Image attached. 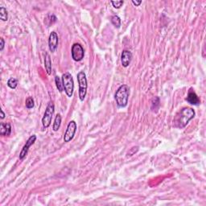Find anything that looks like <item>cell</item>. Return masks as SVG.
Here are the masks:
<instances>
[{
  "mask_svg": "<svg viewBox=\"0 0 206 206\" xmlns=\"http://www.w3.org/2000/svg\"><path fill=\"white\" fill-rule=\"evenodd\" d=\"M196 113L193 109L190 107L183 108L177 114L175 115V118L173 120L174 127L179 129L185 128L189 122L190 120H192L195 117Z\"/></svg>",
  "mask_w": 206,
  "mask_h": 206,
  "instance_id": "6da1fadb",
  "label": "cell"
},
{
  "mask_svg": "<svg viewBox=\"0 0 206 206\" xmlns=\"http://www.w3.org/2000/svg\"><path fill=\"white\" fill-rule=\"evenodd\" d=\"M130 88L127 85H122L115 93V101L119 108L126 107L128 104Z\"/></svg>",
  "mask_w": 206,
  "mask_h": 206,
  "instance_id": "7a4b0ae2",
  "label": "cell"
},
{
  "mask_svg": "<svg viewBox=\"0 0 206 206\" xmlns=\"http://www.w3.org/2000/svg\"><path fill=\"white\" fill-rule=\"evenodd\" d=\"M62 83L66 95L69 98H71L74 90V82L72 75L69 72H65L62 75Z\"/></svg>",
  "mask_w": 206,
  "mask_h": 206,
  "instance_id": "3957f363",
  "label": "cell"
},
{
  "mask_svg": "<svg viewBox=\"0 0 206 206\" xmlns=\"http://www.w3.org/2000/svg\"><path fill=\"white\" fill-rule=\"evenodd\" d=\"M77 82L79 84V98L81 101H84V99L85 98L87 93V79H86V75L85 73V72L81 71L77 73Z\"/></svg>",
  "mask_w": 206,
  "mask_h": 206,
  "instance_id": "277c9868",
  "label": "cell"
},
{
  "mask_svg": "<svg viewBox=\"0 0 206 206\" xmlns=\"http://www.w3.org/2000/svg\"><path fill=\"white\" fill-rule=\"evenodd\" d=\"M54 110H55V106L53 102H49L48 105H47L45 112L43 114V117L42 118V124H43L44 128H48L51 125L52 122V118H53V115L54 114Z\"/></svg>",
  "mask_w": 206,
  "mask_h": 206,
  "instance_id": "5b68a950",
  "label": "cell"
},
{
  "mask_svg": "<svg viewBox=\"0 0 206 206\" xmlns=\"http://www.w3.org/2000/svg\"><path fill=\"white\" fill-rule=\"evenodd\" d=\"M72 58L75 61H81L85 56V50L80 43H74L72 46Z\"/></svg>",
  "mask_w": 206,
  "mask_h": 206,
  "instance_id": "8992f818",
  "label": "cell"
},
{
  "mask_svg": "<svg viewBox=\"0 0 206 206\" xmlns=\"http://www.w3.org/2000/svg\"><path fill=\"white\" fill-rule=\"evenodd\" d=\"M76 131H77V123L73 120L70 121L69 125H68L65 135H64V141L65 143H69V142L71 141L73 139V137L76 134Z\"/></svg>",
  "mask_w": 206,
  "mask_h": 206,
  "instance_id": "52a82bcc",
  "label": "cell"
},
{
  "mask_svg": "<svg viewBox=\"0 0 206 206\" xmlns=\"http://www.w3.org/2000/svg\"><path fill=\"white\" fill-rule=\"evenodd\" d=\"M36 140V135H31V136L27 140L26 144L24 145L23 149H22L21 152H20V154H19V159L23 160V159L26 157V156L27 155V153H28V150H29V148H30V146L35 143Z\"/></svg>",
  "mask_w": 206,
  "mask_h": 206,
  "instance_id": "ba28073f",
  "label": "cell"
},
{
  "mask_svg": "<svg viewBox=\"0 0 206 206\" xmlns=\"http://www.w3.org/2000/svg\"><path fill=\"white\" fill-rule=\"evenodd\" d=\"M58 43H59V39H58L57 34L55 31H52L48 38V47L52 53H54L56 50Z\"/></svg>",
  "mask_w": 206,
  "mask_h": 206,
  "instance_id": "9c48e42d",
  "label": "cell"
},
{
  "mask_svg": "<svg viewBox=\"0 0 206 206\" xmlns=\"http://www.w3.org/2000/svg\"><path fill=\"white\" fill-rule=\"evenodd\" d=\"M186 101L189 103V104L193 105H198L201 104V100H200V98L197 96V94L195 93V91L192 88L188 90V96L186 98Z\"/></svg>",
  "mask_w": 206,
  "mask_h": 206,
  "instance_id": "30bf717a",
  "label": "cell"
},
{
  "mask_svg": "<svg viewBox=\"0 0 206 206\" xmlns=\"http://www.w3.org/2000/svg\"><path fill=\"white\" fill-rule=\"evenodd\" d=\"M132 60V53L128 50H124L122 52V56H121V63L122 65L124 68L128 67L131 62Z\"/></svg>",
  "mask_w": 206,
  "mask_h": 206,
  "instance_id": "8fae6325",
  "label": "cell"
},
{
  "mask_svg": "<svg viewBox=\"0 0 206 206\" xmlns=\"http://www.w3.org/2000/svg\"><path fill=\"white\" fill-rule=\"evenodd\" d=\"M11 133V126L10 123H3L0 125V134L2 136H9Z\"/></svg>",
  "mask_w": 206,
  "mask_h": 206,
  "instance_id": "7c38bea8",
  "label": "cell"
},
{
  "mask_svg": "<svg viewBox=\"0 0 206 206\" xmlns=\"http://www.w3.org/2000/svg\"><path fill=\"white\" fill-rule=\"evenodd\" d=\"M44 67H45L46 72L48 75L52 73V61H51L50 55L48 53H46L44 57Z\"/></svg>",
  "mask_w": 206,
  "mask_h": 206,
  "instance_id": "4fadbf2b",
  "label": "cell"
},
{
  "mask_svg": "<svg viewBox=\"0 0 206 206\" xmlns=\"http://www.w3.org/2000/svg\"><path fill=\"white\" fill-rule=\"evenodd\" d=\"M60 124H61V116H60V114H56L54 123H53V130L54 131H57L58 130L60 129Z\"/></svg>",
  "mask_w": 206,
  "mask_h": 206,
  "instance_id": "5bb4252c",
  "label": "cell"
},
{
  "mask_svg": "<svg viewBox=\"0 0 206 206\" xmlns=\"http://www.w3.org/2000/svg\"><path fill=\"white\" fill-rule=\"evenodd\" d=\"M159 105H160V101H159V98L158 97H155L153 99H152V101H151V110L152 111H155L156 112L159 110Z\"/></svg>",
  "mask_w": 206,
  "mask_h": 206,
  "instance_id": "9a60e30c",
  "label": "cell"
},
{
  "mask_svg": "<svg viewBox=\"0 0 206 206\" xmlns=\"http://www.w3.org/2000/svg\"><path fill=\"white\" fill-rule=\"evenodd\" d=\"M110 21L116 28H120L121 27V19L118 15H113L110 18Z\"/></svg>",
  "mask_w": 206,
  "mask_h": 206,
  "instance_id": "2e32d148",
  "label": "cell"
},
{
  "mask_svg": "<svg viewBox=\"0 0 206 206\" xmlns=\"http://www.w3.org/2000/svg\"><path fill=\"white\" fill-rule=\"evenodd\" d=\"M0 19L2 21H7L8 19V13H7V9L3 7H0Z\"/></svg>",
  "mask_w": 206,
  "mask_h": 206,
  "instance_id": "e0dca14e",
  "label": "cell"
},
{
  "mask_svg": "<svg viewBox=\"0 0 206 206\" xmlns=\"http://www.w3.org/2000/svg\"><path fill=\"white\" fill-rule=\"evenodd\" d=\"M55 82H56V88H57V89L59 90V92H60V93H62V91L64 90L62 80L60 79V77H58V76H56L55 77Z\"/></svg>",
  "mask_w": 206,
  "mask_h": 206,
  "instance_id": "ac0fdd59",
  "label": "cell"
},
{
  "mask_svg": "<svg viewBox=\"0 0 206 206\" xmlns=\"http://www.w3.org/2000/svg\"><path fill=\"white\" fill-rule=\"evenodd\" d=\"M7 85L11 89H14L17 87V85H18V81H17V79L14 78V77H11V78H10L7 81Z\"/></svg>",
  "mask_w": 206,
  "mask_h": 206,
  "instance_id": "d6986e66",
  "label": "cell"
},
{
  "mask_svg": "<svg viewBox=\"0 0 206 206\" xmlns=\"http://www.w3.org/2000/svg\"><path fill=\"white\" fill-rule=\"evenodd\" d=\"M44 19H45L44 22H47L48 20L49 21V23H48V26L49 27L51 24H53L56 21V17L53 14H48Z\"/></svg>",
  "mask_w": 206,
  "mask_h": 206,
  "instance_id": "ffe728a7",
  "label": "cell"
},
{
  "mask_svg": "<svg viewBox=\"0 0 206 206\" xmlns=\"http://www.w3.org/2000/svg\"><path fill=\"white\" fill-rule=\"evenodd\" d=\"M25 105L27 109H32L34 107V100L31 97H28L26 99V101H25Z\"/></svg>",
  "mask_w": 206,
  "mask_h": 206,
  "instance_id": "44dd1931",
  "label": "cell"
},
{
  "mask_svg": "<svg viewBox=\"0 0 206 206\" xmlns=\"http://www.w3.org/2000/svg\"><path fill=\"white\" fill-rule=\"evenodd\" d=\"M110 2H111L113 7L116 8V9H119L120 7H122L123 3H124V2L122 0H121V1H111Z\"/></svg>",
  "mask_w": 206,
  "mask_h": 206,
  "instance_id": "7402d4cb",
  "label": "cell"
},
{
  "mask_svg": "<svg viewBox=\"0 0 206 206\" xmlns=\"http://www.w3.org/2000/svg\"><path fill=\"white\" fill-rule=\"evenodd\" d=\"M138 151H139V146H133L132 148H130L129 150L128 153H127V156H132L133 155H134V154L136 153Z\"/></svg>",
  "mask_w": 206,
  "mask_h": 206,
  "instance_id": "603a6c76",
  "label": "cell"
},
{
  "mask_svg": "<svg viewBox=\"0 0 206 206\" xmlns=\"http://www.w3.org/2000/svg\"><path fill=\"white\" fill-rule=\"evenodd\" d=\"M0 43H1V44H0V51H2L5 45V41L3 38H0Z\"/></svg>",
  "mask_w": 206,
  "mask_h": 206,
  "instance_id": "cb8c5ba5",
  "label": "cell"
},
{
  "mask_svg": "<svg viewBox=\"0 0 206 206\" xmlns=\"http://www.w3.org/2000/svg\"><path fill=\"white\" fill-rule=\"evenodd\" d=\"M132 3H133L135 7H139V6H140V4L142 3V1L141 0H139V1H136V0L134 1V0H133V1H132Z\"/></svg>",
  "mask_w": 206,
  "mask_h": 206,
  "instance_id": "d4e9b609",
  "label": "cell"
},
{
  "mask_svg": "<svg viewBox=\"0 0 206 206\" xmlns=\"http://www.w3.org/2000/svg\"><path fill=\"white\" fill-rule=\"evenodd\" d=\"M0 111H1V118H2V119H3V118H4V117H5L4 112H3V110H0Z\"/></svg>",
  "mask_w": 206,
  "mask_h": 206,
  "instance_id": "484cf974",
  "label": "cell"
}]
</instances>
